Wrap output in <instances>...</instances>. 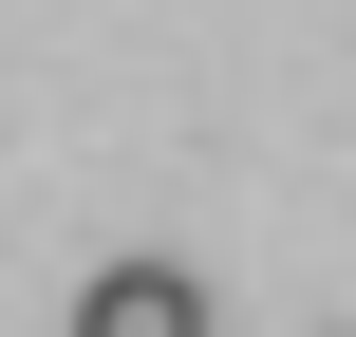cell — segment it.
<instances>
[{
    "label": "cell",
    "mask_w": 356,
    "mask_h": 337,
    "mask_svg": "<svg viewBox=\"0 0 356 337\" xmlns=\"http://www.w3.org/2000/svg\"><path fill=\"white\" fill-rule=\"evenodd\" d=\"M75 337H207V281L188 263H94L75 281Z\"/></svg>",
    "instance_id": "6da1fadb"
}]
</instances>
